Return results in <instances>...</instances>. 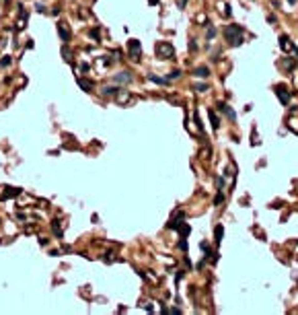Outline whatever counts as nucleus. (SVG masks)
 I'll list each match as a JSON object with an SVG mask.
<instances>
[{"label":"nucleus","instance_id":"4468645a","mask_svg":"<svg viewBox=\"0 0 298 315\" xmlns=\"http://www.w3.org/2000/svg\"><path fill=\"white\" fill-rule=\"evenodd\" d=\"M177 231H179V233H181V235H183V237H187V235H189V231H191V229H189V225H185V222H181V225H179V229H177Z\"/></svg>","mask_w":298,"mask_h":315},{"label":"nucleus","instance_id":"c85d7f7f","mask_svg":"<svg viewBox=\"0 0 298 315\" xmlns=\"http://www.w3.org/2000/svg\"><path fill=\"white\" fill-rule=\"evenodd\" d=\"M288 2H290V4H294V2H296V0H288Z\"/></svg>","mask_w":298,"mask_h":315},{"label":"nucleus","instance_id":"f8f14e48","mask_svg":"<svg viewBox=\"0 0 298 315\" xmlns=\"http://www.w3.org/2000/svg\"><path fill=\"white\" fill-rule=\"evenodd\" d=\"M210 122H212V128H214V130H218V128H220V118L216 115L214 111H212V109H210Z\"/></svg>","mask_w":298,"mask_h":315},{"label":"nucleus","instance_id":"2eb2a0df","mask_svg":"<svg viewBox=\"0 0 298 315\" xmlns=\"http://www.w3.org/2000/svg\"><path fill=\"white\" fill-rule=\"evenodd\" d=\"M62 56H64V60H66V62H70V60H72V52H70V49H66V45L62 48Z\"/></svg>","mask_w":298,"mask_h":315},{"label":"nucleus","instance_id":"7ed1b4c3","mask_svg":"<svg viewBox=\"0 0 298 315\" xmlns=\"http://www.w3.org/2000/svg\"><path fill=\"white\" fill-rule=\"evenodd\" d=\"M183 221H185V212H181V210L175 212V216L166 222V229H179V225H181Z\"/></svg>","mask_w":298,"mask_h":315},{"label":"nucleus","instance_id":"423d86ee","mask_svg":"<svg viewBox=\"0 0 298 315\" xmlns=\"http://www.w3.org/2000/svg\"><path fill=\"white\" fill-rule=\"evenodd\" d=\"M280 48H282V49H296L292 43H290L288 35H282V37H280Z\"/></svg>","mask_w":298,"mask_h":315},{"label":"nucleus","instance_id":"393cba45","mask_svg":"<svg viewBox=\"0 0 298 315\" xmlns=\"http://www.w3.org/2000/svg\"><path fill=\"white\" fill-rule=\"evenodd\" d=\"M91 37H95V39H99V31H97V29H93V31H91Z\"/></svg>","mask_w":298,"mask_h":315},{"label":"nucleus","instance_id":"f03ea898","mask_svg":"<svg viewBox=\"0 0 298 315\" xmlns=\"http://www.w3.org/2000/svg\"><path fill=\"white\" fill-rule=\"evenodd\" d=\"M127 48H130V56H132V60H140V54H142V45L138 39H132L130 43H127Z\"/></svg>","mask_w":298,"mask_h":315},{"label":"nucleus","instance_id":"0eeeda50","mask_svg":"<svg viewBox=\"0 0 298 315\" xmlns=\"http://www.w3.org/2000/svg\"><path fill=\"white\" fill-rule=\"evenodd\" d=\"M58 33H60V37H62V41H68L70 39V31L66 29L62 23H58Z\"/></svg>","mask_w":298,"mask_h":315},{"label":"nucleus","instance_id":"a211bd4d","mask_svg":"<svg viewBox=\"0 0 298 315\" xmlns=\"http://www.w3.org/2000/svg\"><path fill=\"white\" fill-rule=\"evenodd\" d=\"M193 91H197V93H204V91H208V84H196V87H193Z\"/></svg>","mask_w":298,"mask_h":315},{"label":"nucleus","instance_id":"9d476101","mask_svg":"<svg viewBox=\"0 0 298 315\" xmlns=\"http://www.w3.org/2000/svg\"><path fill=\"white\" fill-rule=\"evenodd\" d=\"M101 93L109 97V95H119V93H122V89H119V87H105V89H101Z\"/></svg>","mask_w":298,"mask_h":315},{"label":"nucleus","instance_id":"39448f33","mask_svg":"<svg viewBox=\"0 0 298 315\" xmlns=\"http://www.w3.org/2000/svg\"><path fill=\"white\" fill-rule=\"evenodd\" d=\"M156 52H158V56H173L175 52H173V45H169V43H158L156 45Z\"/></svg>","mask_w":298,"mask_h":315},{"label":"nucleus","instance_id":"20e7f679","mask_svg":"<svg viewBox=\"0 0 298 315\" xmlns=\"http://www.w3.org/2000/svg\"><path fill=\"white\" fill-rule=\"evenodd\" d=\"M276 95H278V99L286 105L290 101V95H292V93H288V89H284V87H276Z\"/></svg>","mask_w":298,"mask_h":315},{"label":"nucleus","instance_id":"bb28decb","mask_svg":"<svg viewBox=\"0 0 298 315\" xmlns=\"http://www.w3.org/2000/svg\"><path fill=\"white\" fill-rule=\"evenodd\" d=\"M216 183H218V187H222V185H224V179L218 177V179H216Z\"/></svg>","mask_w":298,"mask_h":315},{"label":"nucleus","instance_id":"4be33fe9","mask_svg":"<svg viewBox=\"0 0 298 315\" xmlns=\"http://www.w3.org/2000/svg\"><path fill=\"white\" fill-rule=\"evenodd\" d=\"M222 200H224V196H222V194H218V196L214 198V204H222Z\"/></svg>","mask_w":298,"mask_h":315},{"label":"nucleus","instance_id":"6e6552de","mask_svg":"<svg viewBox=\"0 0 298 315\" xmlns=\"http://www.w3.org/2000/svg\"><path fill=\"white\" fill-rule=\"evenodd\" d=\"M132 80V74L130 72H119L115 74V83H130Z\"/></svg>","mask_w":298,"mask_h":315},{"label":"nucleus","instance_id":"cd10ccee","mask_svg":"<svg viewBox=\"0 0 298 315\" xmlns=\"http://www.w3.org/2000/svg\"><path fill=\"white\" fill-rule=\"evenodd\" d=\"M148 2H150V4H156V2H158V0H148Z\"/></svg>","mask_w":298,"mask_h":315},{"label":"nucleus","instance_id":"f257e3e1","mask_svg":"<svg viewBox=\"0 0 298 315\" xmlns=\"http://www.w3.org/2000/svg\"><path fill=\"white\" fill-rule=\"evenodd\" d=\"M224 37L232 45H241L243 43V27L241 25H228L224 29Z\"/></svg>","mask_w":298,"mask_h":315},{"label":"nucleus","instance_id":"a878e982","mask_svg":"<svg viewBox=\"0 0 298 315\" xmlns=\"http://www.w3.org/2000/svg\"><path fill=\"white\" fill-rule=\"evenodd\" d=\"M189 49H191V52H196V49H197V45H196V41H191V43H189Z\"/></svg>","mask_w":298,"mask_h":315},{"label":"nucleus","instance_id":"412c9836","mask_svg":"<svg viewBox=\"0 0 298 315\" xmlns=\"http://www.w3.org/2000/svg\"><path fill=\"white\" fill-rule=\"evenodd\" d=\"M127 99H130V93H122V97H119L117 101H119V103H126Z\"/></svg>","mask_w":298,"mask_h":315},{"label":"nucleus","instance_id":"aec40b11","mask_svg":"<svg viewBox=\"0 0 298 315\" xmlns=\"http://www.w3.org/2000/svg\"><path fill=\"white\" fill-rule=\"evenodd\" d=\"M10 64V56H4V58L0 60V66H8Z\"/></svg>","mask_w":298,"mask_h":315},{"label":"nucleus","instance_id":"9b49d317","mask_svg":"<svg viewBox=\"0 0 298 315\" xmlns=\"http://www.w3.org/2000/svg\"><path fill=\"white\" fill-rule=\"evenodd\" d=\"M222 235H224V226H222V225H218V226L214 229V239H216V245H218V243L222 241Z\"/></svg>","mask_w":298,"mask_h":315},{"label":"nucleus","instance_id":"1a4fd4ad","mask_svg":"<svg viewBox=\"0 0 298 315\" xmlns=\"http://www.w3.org/2000/svg\"><path fill=\"white\" fill-rule=\"evenodd\" d=\"M196 76H197V79H206V76H210L208 66H197V68H196Z\"/></svg>","mask_w":298,"mask_h":315},{"label":"nucleus","instance_id":"dca6fc26","mask_svg":"<svg viewBox=\"0 0 298 315\" xmlns=\"http://www.w3.org/2000/svg\"><path fill=\"white\" fill-rule=\"evenodd\" d=\"M78 84H80V87H82L84 91H91V89H93V84L88 83V80H82V79H78Z\"/></svg>","mask_w":298,"mask_h":315},{"label":"nucleus","instance_id":"f3484780","mask_svg":"<svg viewBox=\"0 0 298 315\" xmlns=\"http://www.w3.org/2000/svg\"><path fill=\"white\" fill-rule=\"evenodd\" d=\"M60 221H54L52 222V226H54V233H56V237H62V229H60V225H58Z\"/></svg>","mask_w":298,"mask_h":315},{"label":"nucleus","instance_id":"5701e85b","mask_svg":"<svg viewBox=\"0 0 298 315\" xmlns=\"http://www.w3.org/2000/svg\"><path fill=\"white\" fill-rule=\"evenodd\" d=\"M179 247L183 251H187V241H185V237H183V241H179Z\"/></svg>","mask_w":298,"mask_h":315},{"label":"nucleus","instance_id":"6ab92c4d","mask_svg":"<svg viewBox=\"0 0 298 315\" xmlns=\"http://www.w3.org/2000/svg\"><path fill=\"white\" fill-rule=\"evenodd\" d=\"M214 35H216V29H214V27H210V25H208V39H212Z\"/></svg>","mask_w":298,"mask_h":315},{"label":"nucleus","instance_id":"ddd939ff","mask_svg":"<svg viewBox=\"0 0 298 315\" xmlns=\"http://www.w3.org/2000/svg\"><path fill=\"white\" fill-rule=\"evenodd\" d=\"M148 80L158 83V84H169V79H161V76H156V74H148Z\"/></svg>","mask_w":298,"mask_h":315},{"label":"nucleus","instance_id":"b1692460","mask_svg":"<svg viewBox=\"0 0 298 315\" xmlns=\"http://www.w3.org/2000/svg\"><path fill=\"white\" fill-rule=\"evenodd\" d=\"M179 74H181L179 70H175V72H171V76H169V79H179Z\"/></svg>","mask_w":298,"mask_h":315}]
</instances>
